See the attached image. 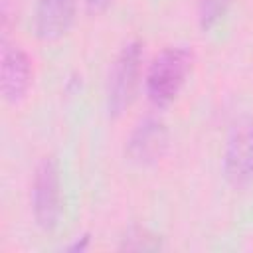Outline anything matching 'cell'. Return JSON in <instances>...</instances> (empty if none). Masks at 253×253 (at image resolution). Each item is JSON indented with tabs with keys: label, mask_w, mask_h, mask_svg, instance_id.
I'll return each mask as SVG.
<instances>
[{
	"label": "cell",
	"mask_w": 253,
	"mask_h": 253,
	"mask_svg": "<svg viewBox=\"0 0 253 253\" xmlns=\"http://www.w3.org/2000/svg\"><path fill=\"white\" fill-rule=\"evenodd\" d=\"M192 67V51L186 47H166L150 63L146 73V95L148 99L164 107L172 103Z\"/></svg>",
	"instance_id": "obj_1"
},
{
	"label": "cell",
	"mask_w": 253,
	"mask_h": 253,
	"mask_svg": "<svg viewBox=\"0 0 253 253\" xmlns=\"http://www.w3.org/2000/svg\"><path fill=\"white\" fill-rule=\"evenodd\" d=\"M142 63L140 42H128L115 57L107 81V111L111 117H121L132 103Z\"/></svg>",
	"instance_id": "obj_2"
},
{
	"label": "cell",
	"mask_w": 253,
	"mask_h": 253,
	"mask_svg": "<svg viewBox=\"0 0 253 253\" xmlns=\"http://www.w3.org/2000/svg\"><path fill=\"white\" fill-rule=\"evenodd\" d=\"M32 210L34 219L42 229H51L57 223L59 206V170L51 156H45L34 174L32 184Z\"/></svg>",
	"instance_id": "obj_3"
},
{
	"label": "cell",
	"mask_w": 253,
	"mask_h": 253,
	"mask_svg": "<svg viewBox=\"0 0 253 253\" xmlns=\"http://www.w3.org/2000/svg\"><path fill=\"white\" fill-rule=\"evenodd\" d=\"M32 85V61L28 53L18 45H6L2 49V75L0 89L6 103H20Z\"/></svg>",
	"instance_id": "obj_4"
},
{
	"label": "cell",
	"mask_w": 253,
	"mask_h": 253,
	"mask_svg": "<svg viewBox=\"0 0 253 253\" xmlns=\"http://www.w3.org/2000/svg\"><path fill=\"white\" fill-rule=\"evenodd\" d=\"M223 174L233 186L253 184V125L239 126L223 154Z\"/></svg>",
	"instance_id": "obj_5"
},
{
	"label": "cell",
	"mask_w": 253,
	"mask_h": 253,
	"mask_svg": "<svg viewBox=\"0 0 253 253\" xmlns=\"http://www.w3.org/2000/svg\"><path fill=\"white\" fill-rule=\"evenodd\" d=\"M77 12L75 0H38L34 10V32L40 40H59L71 28Z\"/></svg>",
	"instance_id": "obj_6"
},
{
	"label": "cell",
	"mask_w": 253,
	"mask_h": 253,
	"mask_svg": "<svg viewBox=\"0 0 253 253\" xmlns=\"http://www.w3.org/2000/svg\"><path fill=\"white\" fill-rule=\"evenodd\" d=\"M166 126L162 121L158 119H144L136 125V128L132 130L128 144H126V152L130 156V160L138 162V164H150L154 162L164 146H166Z\"/></svg>",
	"instance_id": "obj_7"
},
{
	"label": "cell",
	"mask_w": 253,
	"mask_h": 253,
	"mask_svg": "<svg viewBox=\"0 0 253 253\" xmlns=\"http://www.w3.org/2000/svg\"><path fill=\"white\" fill-rule=\"evenodd\" d=\"M231 0H200L198 4V22L202 30H210L221 22L229 8Z\"/></svg>",
	"instance_id": "obj_8"
},
{
	"label": "cell",
	"mask_w": 253,
	"mask_h": 253,
	"mask_svg": "<svg viewBox=\"0 0 253 253\" xmlns=\"http://www.w3.org/2000/svg\"><path fill=\"white\" fill-rule=\"evenodd\" d=\"M123 249H134V251H144V249H158L160 243L154 235H148L144 229H134L132 233H128L121 245Z\"/></svg>",
	"instance_id": "obj_9"
},
{
	"label": "cell",
	"mask_w": 253,
	"mask_h": 253,
	"mask_svg": "<svg viewBox=\"0 0 253 253\" xmlns=\"http://www.w3.org/2000/svg\"><path fill=\"white\" fill-rule=\"evenodd\" d=\"M83 2H85L87 12H89V14H93V16H97V14L105 12L113 0H83Z\"/></svg>",
	"instance_id": "obj_10"
}]
</instances>
